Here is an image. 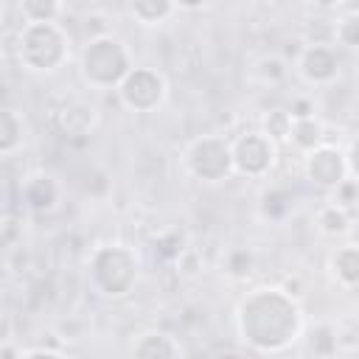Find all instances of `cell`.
<instances>
[{"instance_id":"22","label":"cell","mask_w":359,"mask_h":359,"mask_svg":"<svg viewBox=\"0 0 359 359\" xmlns=\"http://www.w3.org/2000/svg\"><path fill=\"white\" fill-rule=\"evenodd\" d=\"M334 45H345L359 50V8H348L334 20Z\"/></svg>"},{"instance_id":"30","label":"cell","mask_w":359,"mask_h":359,"mask_svg":"<svg viewBox=\"0 0 359 359\" xmlns=\"http://www.w3.org/2000/svg\"><path fill=\"white\" fill-rule=\"evenodd\" d=\"M328 359H351V356H345V353H334V356H328Z\"/></svg>"},{"instance_id":"13","label":"cell","mask_w":359,"mask_h":359,"mask_svg":"<svg viewBox=\"0 0 359 359\" xmlns=\"http://www.w3.org/2000/svg\"><path fill=\"white\" fill-rule=\"evenodd\" d=\"M328 269H331V278L342 289H356L359 286V247L351 241L337 247L328 258Z\"/></svg>"},{"instance_id":"26","label":"cell","mask_w":359,"mask_h":359,"mask_svg":"<svg viewBox=\"0 0 359 359\" xmlns=\"http://www.w3.org/2000/svg\"><path fill=\"white\" fill-rule=\"evenodd\" d=\"M348 174H351V180L359 182V137L353 140V146L348 151Z\"/></svg>"},{"instance_id":"28","label":"cell","mask_w":359,"mask_h":359,"mask_svg":"<svg viewBox=\"0 0 359 359\" xmlns=\"http://www.w3.org/2000/svg\"><path fill=\"white\" fill-rule=\"evenodd\" d=\"M348 236H351V244H356V247H359V216L353 219V224H351V233H348Z\"/></svg>"},{"instance_id":"8","label":"cell","mask_w":359,"mask_h":359,"mask_svg":"<svg viewBox=\"0 0 359 359\" xmlns=\"http://www.w3.org/2000/svg\"><path fill=\"white\" fill-rule=\"evenodd\" d=\"M303 174L311 185L334 191L337 185H342L351 177L348 174V154L334 143H320L317 149L303 154Z\"/></svg>"},{"instance_id":"15","label":"cell","mask_w":359,"mask_h":359,"mask_svg":"<svg viewBox=\"0 0 359 359\" xmlns=\"http://www.w3.org/2000/svg\"><path fill=\"white\" fill-rule=\"evenodd\" d=\"M314 224H317V230L323 233V236H348L351 233V224H353V219H351V210H345L342 205H337V202H323L320 208H317V213H314Z\"/></svg>"},{"instance_id":"14","label":"cell","mask_w":359,"mask_h":359,"mask_svg":"<svg viewBox=\"0 0 359 359\" xmlns=\"http://www.w3.org/2000/svg\"><path fill=\"white\" fill-rule=\"evenodd\" d=\"M129 17L143 25V28H157L163 22H168L177 11H180V3H168V0H140V3H129L126 6Z\"/></svg>"},{"instance_id":"17","label":"cell","mask_w":359,"mask_h":359,"mask_svg":"<svg viewBox=\"0 0 359 359\" xmlns=\"http://www.w3.org/2000/svg\"><path fill=\"white\" fill-rule=\"evenodd\" d=\"M289 143L309 154L311 149H317L320 143H325V126L320 118H309V121H294L292 123V135H289Z\"/></svg>"},{"instance_id":"5","label":"cell","mask_w":359,"mask_h":359,"mask_svg":"<svg viewBox=\"0 0 359 359\" xmlns=\"http://www.w3.org/2000/svg\"><path fill=\"white\" fill-rule=\"evenodd\" d=\"M182 168L188 177L199 182H222L233 174V151L230 140L219 135H202L191 140L182 151Z\"/></svg>"},{"instance_id":"3","label":"cell","mask_w":359,"mask_h":359,"mask_svg":"<svg viewBox=\"0 0 359 359\" xmlns=\"http://www.w3.org/2000/svg\"><path fill=\"white\" fill-rule=\"evenodd\" d=\"M79 65H81L84 84H90L95 90L121 87V81L135 67L126 42L115 34H95L93 39H87Z\"/></svg>"},{"instance_id":"2","label":"cell","mask_w":359,"mask_h":359,"mask_svg":"<svg viewBox=\"0 0 359 359\" xmlns=\"http://www.w3.org/2000/svg\"><path fill=\"white\" fill-rule=\"evenodd\" d=\"M17 59L22 70L53 73L70 59V36L62 22H22L17 28Z\"/></svg>"},{"instance_id":"16","label":"cell","mask_w":359,"mask_h":359,"mask_svg":"<svg viewBox=\"0 0 359 359\" xmlns=\"http://www.w3.org/2000/svg\"><path fill=\"white\" fill-rule=\"evenodd\" d=\"M292 208H294V194L289 188H283V185H269L261 194V202H258L261 216L269 219V222H280Z\"/></svg>"},{"instance_id":"11","label":"cell","mask_w":359,"mask_h":359,"mask_svg":"<svg viewBox=\"0 0 359 359\" xmlns=\"http://www.w3.org/2000/svg\"><path fill=\"white\" fill-rule=\"evenodd\" d=\"M53 126L65 137H84L98 126V112L90 104H84L79 98H70L59 109H53Z\"/></svg>"},{"instance_id":"10","label":"cell","mask_w":359,"mask_h":359,"mask_svg":"<svg viewBox=\"0 0 359 359\" xmlns=\"http://www.w3.org/2000/svg\"><path fill=\"white\" fill-rule=\"evenodd\" d=\"M20 199H22V205H25L28 210H34V213H50V210H56L59 202H62V185L56 182V177L39 171V174H31V177L22 180V185H20Z\"/></svg>"},{"instance_id":"1","label":"cell","mask_w":359,"mask_h":359,"mask_svg":"<svg viewBox=\"0 0 359 359\" xmlns=\"http://www.w3.org/2000/svg\"><path fill=\"white\" fill-rule=\"evenodd\" d=\"M236 328L244 345L261 353L286 351L303 334V311L280 286L250 292L236 309Z\"/></svg>"},{"instance_id":"21","label":"cell","mask_w":359,"mask_h":359,"mask_svg":"<svg viewBox=\"0 0 359 359\" xmlns=\"http://www.w3.org/2000/svg\"><path fill=\"white\" fill-rule=\"evenodd\" d=\"M222 266H224V275L230 280H247L255 269V255L247 247H233V250H227Z\"/></svg>"},{"instance_id":"4","label":"cell","mask_w":359,"mask_h":359,"mask_svg":"<svg viewBox=\"0 0 359 359\" xmlns=\"http://www.w3.org/2000/svg\"><path fill=\"white\" fill-rule=\"evenodd\" d=\"M90 278L104 297H123L137 280V258L126 244H101L90 258Z\"/></svg>"},{"instance_id":"25","label":"cell","mask_w":359,"mask_h":359,"mask_svg":"<svg viewBox=\"0 0 359 359\" xmlns=\"http://www.w3.org/2000/svg\"><path fill=\"white\" fill-rule=\"evenodd\" d=\"M289 115H292V121H309V118H317L314 98H311V95H294L292 104H289Z\"/></svg>"},{"instance_id":"19","label":"cell","mask_w":359,"mask_h":359,"mask_svg":"<svg viewBox=\"0 0 359 359\" xmlns=\"http://www.w3.org/2000/svg\"><path fill=\"white\" fill-rule=\"evenodd\" d=\"M65 3L56 0H25L17 6L22 22H59V17L65 14Z\"/></svg>"},{"instance_id":"7","label":"cell","mask_w":359,"mask_h":359,"mask_svg":"<svg viewBox=\"0 0 359 359\" xmlns=\"http://www.w3.org/2000/svg\"><path fill=\"white\" fill-rule=\"evenodd\" d=\"M165 95H168L165 76L149 65H135L132 73L118 87L121 104L132 112H154L165 101Z\"/></svg>"},{"instance_id":"12","label":"cell","mask_w":359,"mask_h":359,"mask_svg":"<svg viewBox=\"0 0 359 359\" xmlns=\"http://www.w3.org/2000/svg\"><path fill=\"white\" fill-rule=\"evenodd\" d=\"M129 359H180V345L165 331H143L132 339Z\"/></svg>"},{"instance_id":"6","label":"cell","mask_w":359,"mask_h":359,"mask_svg":"<svg viewBox=\"0 0 359 359\" xmlns=\"http://www.w3.org/2000/svg\"><path fill=\"white\" fill-rule=\"evenodd\" d=\"M230 151H233V174L247 180H264L278 163V143H272L261 129L241 132L238 137H233Z\"/></svg>"},{"instance_id":"18","label":"cell","mask_w":359,"mask_h":359,"mask_svg":"<svg viewBox=\"0 0 359 359\" xmlns=\"http://www.w3.org/2000/svg\"><path fill=\"white\" fill-rule=\"evenodd\" d=\"M25 143L22 135V118L17 115V109L6 107L3 109V135H0V154L3 157H14Z\"/></svg>"},{"instance_id":"24","label":"cell","mask_w":359,"mask_h":359,"mask_svg":"<svg viewBox=\"0 0 359 359\" xmlns=\"http://www.w3.org/2000/svg\"><path fill=\"white\" fill-rule=\"evenodd\" d=\"M331 202H337V205H342L345 210H351V205L359 202V182L348 177L342 185H337V188L331 191Z\"/></svg>"},{"instance_id":"20","label":"cell","mask_w":359,"mask_h":359,"mask_svg":"<svg viewBox=\"0 0 359 359\" xmlns=\"http://www.w3.org/2000/svg\"><path fill=\"white\" fill-rule=\"evenodd\" d=\"M292 115H289V109H283V107H275V109H269L264 118H261V132L272 140V143H289V135H292Z\"/></svg>"},{"instance_id":"23","label":"cell","mask_w":359,"mask_h":359,"mask_svg":"<svg viewBox=\"0 0 359 359\" xmlns=\"http://www.w3.org/2000/svg\"><path fill=\"white\" fill-rule=\"evenodd\" d=\"M255 73H258V81L266 87H278L283 79H286V73H289V67H286V62L278 56V53H264L258 62H255V67H252Z\"/></svg>"},{"instance_id":"9","label":"cell","mask_w":359,"mask_h":359,"mask_svg":"<svg viewBox=\"0 0 359 359\" xmlns=\"http://www.w3.org/2000/svg\"><path fill=\"white\" fill-rule=\"evenodd\" d=\"M297 76L309 87H331L339 79V53L337 45H306L297 53Z\"/></svg>"},{"instance_id":"27","label":"cell","mask_w":359,"mask_h":359,"mask_svg":"<svg viewBox=\"0 0 359 359\" xmlns=\"http://www.w3.org/2000/svg\"><path fill=\"white\" fill-rule=\"evenodd\" d=\"M280 289H283L289 297H294V300L303 297V283H300V278H286V280L280 283Z\"/></svg>"},{"instance_id":"29","label":"cell","mask_w":359,"mask_h":359,"mask_svg":"<svg viewBox=\"0 0 359 359\" xmlns=\"http://www.w3.org/2000/svg\"><path fill=\"white\" fill-rule=\"evenodd\" d=\"M219 359H244V356H238V353H233V351H227V353H222Z\"/></svg>"}]
</instances>
